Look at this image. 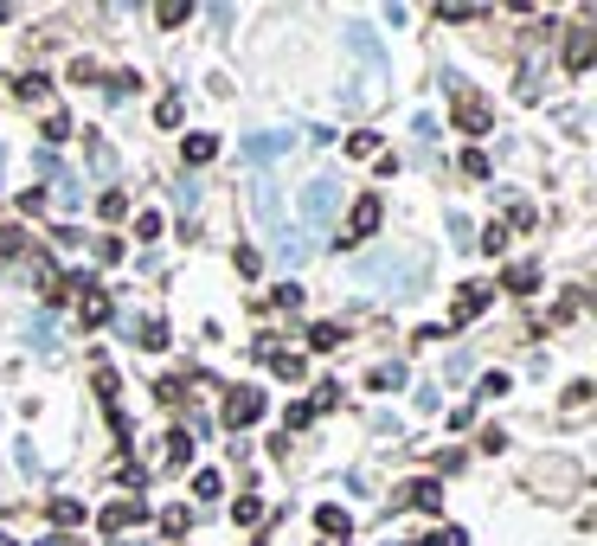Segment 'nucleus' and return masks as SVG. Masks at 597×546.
I'll use <instances>...</instances> for the list:
<instances>
[{"label":"nucleus","mask_w":597,"mask_h":546,"mask_svg":"<svg viewBox=\"0 0 597 546\" xmlns=\"http://www.w3.org/2000/svg\"><path fill=\"white\" fill-rule=\"evenodd\" d=\"M270 302H276V309H303V290H295V283H283V290H276Z\"/></svg>","instance_id":"29"},{"label":"nucleus","mask_w":597,"mask_h":546,"mask_svg":"<svg viewBox=\"0 0 597 546\" xmlns=\"http://www.w3.org/2000/svg\"><path fill=\"white\" fill-rule=\"evenodd\" d=\"M14 251H20V232H14V225H0V263H7Z\"/></svg>","instance_id":"31"},{"label":"nucleus","mask_w":597,"mask_h":546,"mask_svg":"<svg viewBox=\"0 0 597 546\" xmlns=\"http://www.w3.org/2000/svg\"><path fill=\"white\" fill-rule=\"evenodd\" d=\"M443 225H450V238H457V244H469V238H476V225H469L463 213H450V219H443Z\"/></svg>","instance_id":"27"},{"label":"nucleus","mask_w":597,"mask_h":546,"mask_svg":"<svg viewBox=\"0 0 597 546\" xmlns=\"http://www.w3.org/2000/svg\"><path fill=\"white\" fill-rule=\"evenodd\" d=\"M26 340H33V348H39V354H52V321H45V315H39V321H33V328H26Z\"/></svg>","instance_id":"22"},{"label":"nucleus","mask_w":597,"mask_h":546,"mask_svg":"<svg viewBox=\"0 0 597 546\" xmlns=\"http://www.w3.org/2000/svg\"><path fill=\"white\" fill-rule=\"evenodd\" d=\"M334 213H341V180H334V174L309 180V187H303V232H328Z\"/></svg>","instance_id":"2"},{"label":"nucleus","mask_w":597,"mask_h":546,"mask_svg":"<svg viewBox=\"0 0 597 546\" xmlns=\"http://www.w3.org/2000/svg\"><path fill=\"white\" fill-rule=\"evenodd\" d=\"M353 270L366 283H386V290H418L424 283V257L418 251H380V257H360Z\"/></svg>","instance_id":"1"},{"label":"nucleus","mask_w":597,"mask_h":546,"mask_svg":"<svg viewBox=\"0 0 597 546\" xmlns=\"http://www.w3.org/2000/svg\"><path fill=\"white\" fill-rule=\"evenodd\" d=\"M155 122L174 129V122H180V97H161V103H155Z\"/></svg>","instance_id":"23"},{"label":"nucleus","mask_w":597,"mask_h":546,"mask_svg":"<svg viewBox=\"0 0 597 546\" xmlns=\"http://www.w3.org/2000/svg\"><path fill=\"white\" fill-rule=\"evenodd\" d=\"M347 155H360V161H372V155H380V135H372V129H360V135H347Z\"/></svg>","instance_id":"17"},{"label":"nucleus","mask_w":597,"mask_h":546,"mask_svg":"<svg viewBox=\"0 0 597 546\" xmlns=\"http://www.w3.org/2000/svg\"><path fill=\"white\" fill-rule=\"evenodd\" d=\"M52 521H58V527H78L84 508H78V502H52Z\"/></svg>","instance_id":"21"},{"label":"nucleus","mask_w":597,"mask_h":546,"mask_svg":"<svg viewBox=\"0 0 597 546\" xmlns=\"http://www.w3.org/2000/svg\"><path fill=\"white\" fill-rule=\"evenodd\" d=\"M257 418H264V398H257L251 386L226 398V425H232V431H245V425H257Z\"/></svg>","instance_id":"8"},{"label":"nucleus","mask_w":597,"mask_h":546,"mask_svg":"<svg viewBox=\"0 0 597 546\" xmlns=\"http://www.w3.org/2000/svg\"><path fill=\"white\" fill-rule=\"evenodd\" d=\"M507 290H534V263H514L507 270Z\"/></svg>","instance_id":"26"},{"label":"nucleus","mask_w":597,"mask_h":546,"mask_svg":"<svg viewBox=\"0 0 597 546\" xmlns=\"http://www.w3.org/2000/svg\"><path fill=\"white\" fill-rule=\"evenodd\" d=\"M141 340L148 348H168V321H141Z\"/></svg>","instance_id":"28"},{"label":"nucleus","mask_w":597,"mask_h":546,"mask_svg":"<svg viewBox=\"0 0 597 546\" xmlns=\"http://www.w3.org/2000/svg\"><path fill=\"white\" fill-rule=\"evenodd\" d=\"M309 251H315V244H309V232H303V225H283V232H276V263H283V270H295Z\"/></svg>","instance_id":"7"},{"label":"nucleus","mask_w":597,"mask_h":546,"mask_svg":"<svg viewBox=\"0 0 597 546\" xmlns=\"http://www.w3.org/2000/svg\"><path fill=\"white\" fill-rule=\"evenodd\" d=\"M347 52L360 58V72H392V58H386V45H380V39H372V26H360V20L347 26Z\"/></svg>","instance_id":"4"},{"label":"nucleus","mask_w":597,"mask_h":546,"mask_svg":"<svg viewBox=\"0 0 597 546\" xmlns=\"http://www.w3.org/2000/svg\"><path fill=\"white\" fill-rule=\"evenodd\" d=\"M565 64H572V72H584V64H591V33H578V39H572V52H565Z\"/></svg>","instance_id":"19"},{"label":"nucleus","mask_w":597,"mask_h":546,"mask_svg":"<svg viewBox=\"0 0 597 546\" xmlns=\"http://www.w3.org/2000/svg\"><path fill=\"white\" fill-rule=\"evenodd\" d=\"M180 155H187L193 168H199V161H212V155H218V135H187V142H180Z\"/></svg>","instance_id":"15"},{"label":"nucleus","mask_w":597,"mask_h":546,"mask_svg":"<svg viewBox=\"0 0 597 546\" xmlns=\"http://www.w3.org/2000/svg\"><path fill=\"white\" fill-rule=\"evenodd\" d=\"M84 155H91V168H97V174H103V180H110V174H116V148H110V142H103V135H97V129H84Z\"/></svg>","instance_id":"12"},{"label":"nucleus","mask_w":597,"mask_h":546,"mask_svg":"<svg viewBox=\"0 0 597 546\" xmlns=\"http://www.w3.org/2000/svg\"><path fill=\"white\" fill-rule=\"evenodd\" d=\"M257 514H264V508H257V495H245V502H232V521H238V527H251Z\"/></svg>","instance_id":"24"},{"label":"nucleus","mask_w":597,"mask_h":546,"mask_svg":"<svg viewBox=\"0 0 597 546\" xmlns=\"http://www.w3.org/2000/svg\"><path fill=\"white\" fill-rule=\"evenodd\" d=\"M289 148H295V135H289V129H270V135H251V142H245V161L264 168V161H276V155H289Z\"/></svg>","instance_id":"5"},{"label":"nucleus","mask_w":597,"mask_h":546,"mask_svg":"<svg viewBox=\"0 0 597 546\" xmlns=\"http://www.w3.org/2000/svg\"><path fill=\"white\" fill-rule=\"evenodd\" d=\"M218 489H226V483H218V469H199V475H193V495H199V502H212Z\"/></svg>","instance_id":"18"},{"label":"nucleus","mask_w":597,"mask_h":546,"mask_svg":"<svg viewBox=\"0 0 597 546\" xmlns=\"http://www.w3.org/2000/svg\"><path fill=\"white\" fill-rule=\"evenodd\" d=\"M97 213H103V219H122V213H129V199H122V193H103V199H97Z\"/></svg>","instance_id":"25"},{"label":"nucleus","mask_w":597,"mask_h":546,"mask_svg":"<svg viewBox=\"0 0 597 546\" xmlns=\"http://www.w3.org/2000/svg\"><path fill=\"white\" fill-rule=\"evenodd\" d=\"M463 174H476V180H482V174H488V155H482V148H469V155H463Z\"/></svg>","instance_id":"30"},{"label":"nucleus","mask_w":597,"mask_h":546,"mask_svg":"<svg viewBox=\"0 0 597 546\" xmlns=\"http://www.w3.org/2000/svg\"><path fill=\"white\" fill-rule=\"evenodd\" d=\"M430 546H469V533H463V527H443V533H437Z\"/></svg>","instance_id":"32"},{"label":"nucleus","mask_w":597,"mask_h":546,"mask_svg":"<svg viewBox=\"0 0 597 546\" xmlns=\"http://www.w3.org/2000/svg\"><path fill=\"white\" fill-rule=\"evenodd\" d=\"M257 219H264V225H283V199H276L270 180H257Z\"/></svg>","instance_id":"14"},{"label":"nucleus","mask_w":597,"mask_h":546,"mask_svg":"<svg viewBox=\"0 0 597 546\" xmlns=\"http://www.w3.org/2000/svg\"><path fill=\"white\" fill-rule=\"evenodd\" d=\"M399 502H405V508H418V514H437V508H443V483H430V475H424V483H405V489H399Z\"/></svg>","instance_id":"9"},{"label":"nucleus","mask_w":597,"mask_h":546,"mask_svg":"<svg viewBox=\"0 0 597 546\" xmlns=\"http://www.w3.org/2000/svg\"><path fill=\"white\" fill-rule=\"evenodd\" d=\"M482 309H488V290H482V283H469V290H463V296H457V309H450V321H457V328H463V321H476V315H482Z\"/></svg>","instance_id":"13"},{"label":"nucleus","mask_w":597,"mask_h":546,"mask_svg":"<svg viewBox=\"0 0 597 546\" xmlns=\"http://www.w3.org/2000/svg\"><path fill=\"white\" fill-rule=\"evenodd\" d=\"M405 386V367L392 360V367H372V392H399Z\"/></svg>","instance_id":"16"},{"label":"nucleus","mask_w":597,"mask_h":546,"mask_svg":"<svg viewBox=\"0 0 597 546\" xmlns=\"http://www.w3.org/2000/svg\"><path fill=\"white\" fill-rule=\"evenodd\" d=\"M457 122H463L469 135H488V122H495V116H488V103H482L476 91H463V84H457Z\"/></svg>","instance_id":"6"},{"label":"nucleus","mask_w":597,"mask_h":546,"mask_svg":"<svg viewBox=\"0 0 597 546\" xmlns=\"http://www.w3.org/2000/svg\"><path fill=\"white\" fill-rule=\"evenodd\" d=\"M141 514H148V508H141V502H110V508H103V521H97V527H103V533H122V527H135V521H141Z\"/></svg>","instance_id":"10"},{"label":"nucleus","mask_w":597,"mask_h":546,"mask_svg":"<svg viewBox=\"0 0 597 546\" xmlns=\"http://www.w3.org/2000/svg\"><path fill=\"white\" fill-rule=\"evenodd\" d=\"M315 527H322L328 546H347V533H353V521H347L341 508H315Z\"/></svg>","instance_id":"11"},{"label":"nucleus","mask_w":597,"mask_h":546,"mask_svg":"<svg viewBox=\"0 0 597 546\" xmlns=\"http://www.w3.org/2000/svg\"><path fill=\"white\" fill-rule=\"evenodd\" d=\"M380 219H386L380 193H360V199H353V213H347V225H341V244H366L372 232H380Z\"/></svg>","instance_id":"3"},{"label":"nucleus","mask_w":597,"mask_h":546,"mask_svg":"<svg viewBox=\"0 0 597 546\" xmlns=\"http://www.w3.org/2000/svg\"><path fill=\"white\" fill-rule=\"evenodd\" d=\"M334 340H341L334 321H315V328H309V348H334Z\"/></svg>","instance_id":"20"}]
</instances>
